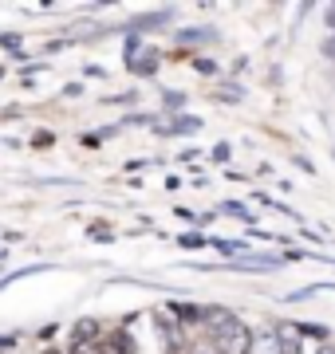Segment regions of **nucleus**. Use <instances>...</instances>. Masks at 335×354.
Segmentation results:
<instances>
[{"mask_svg":"<svg viewBox=\"0 0 335 354\" xmlns=\"http://www.w3.org/2000/svg\"><path fill=\"white\" fill-rule=\"evenodd\" d=\"M206 323H209V335H213L221 354H253V342H257L253 330L237 315H229L225 307H206Z\"/></svg>","mask_w":335,"mask_h":354,"instance_id":"f257e3e1","label":"nucleus"},{"mask_svg":"<svg viewBox=\"0 0 335 354\" xmlns=\"http://www.w3.org/2000/svg\"><path fill=\"white\" fill-rule=\"evenodd\" d=\"M158 59H162V55L146 48L142 55H134V59H130V71H134V75H154V71H158Z\"/></svg>","mask_w":335,"mask_h":354,"instance_id":"f03ea898","label":"nucleus"},{"mask_svg":"<svg viewBox=\"0 0 335 354\" xmlns=\"http://www.w3.org/2000/svg\"><path fill=\"white\" fill-rule=\"evenodd\" d=\"M158 330H162V339H166V354H178L181 351V330L174 327L166 315H158Z\"/></svg>","mask_w":335,"mask_h":354,"instance_id":"7ed1b4c3","label":"nucleus"},{"mask_svg":"<svg viewBox=\"0 0 335 354\" xmlns=\"http://www.w3.org/2000/svg\"><path fill=\"white\" fill-rule=\"evenodd\" d=\"M170 311H174V319H178V323H197V319L206 323V307H197V304H174Z\"/></svg>","mask_w":335,"mask_h":354,"instance_id":"20e7f679","label":"nucleus"},{"mask_svg":"<svg viewBox=\"0 0 335 354\" xmlns=\"http://www.w3.org/2000/svg\"><path fill=\"white\" fill-rule=\"evenodd\" d=\"M276 335H280V354H304L300 335H296V327H292V323H288V327H280Z\"/></svg>","mask_w":335,"mask_h":354,"instance_id":"39448f33","label":"nucleus"},{"mask_svg":"<svg viewBox=\"0 0 335 354\" xmlns=\"http://www.w3.org/2000/svg\"><path fill=\"white\" fill-rule=\"evenodd\" d=\"M71 335H75V342H99V323L95 319H79L71 327Z\"/></svg>","mask_w":335,"mask_h":354,"instance_id":"423d86ee","label":"nucleus"},{"mask_svg":"<svg viewBox=\"0 0 335 354\" xmlns=\"http://www.w3.org/2000/svg\"><path fill=\"white\" fill-rule=\"evenodd\" d=\"M197 130H201V118H194V114H181V118H174L170 134H197Z\"/></svg>","mask_w":335,"mask_h":354,"instance_id":"0eeeda50","label":"nucleus"},{"mask_svg":"<svg viewBox=\"0 0 335 354\" xmlns=\"http://www.w3.org/2000/svg\"><path fill=\"white\" fill-rule=\"evenodd\" d=\"M253 351L257 354H280V335H260V339L253 342Z\"/></svg>","mask_w":335,"mask_h":354,"instance_id":"6e6552de","label":"nucleus"},{"mask_svg":"<svg viewBox=\"0 0 335 354\" xmlns=\"http://www.w3.org/2000/svg\"><path fill=\"white\" fill-rule=\"evenodd\" d=\"M111 351H115V354H134L138 346H134V339H130L127 330H115V339H111Z\"/></svg>","mask_w":335,"mask_h":354,"instance_id":"1a4fd4ad","label":"nucleus"},{"mask_svg":"<svg viewBox=\"0 0 335 354\" xmlns=\"http://www.w3.org/2000/svg\"><path fill=\"white\" fill-rule=\"evenodd\" d=\"M296 327V335H308V339H327V327H320V323H292Z\"/></svg>","mask_w":335,"mask_h":354,"instance_id":"9d476101","label":"nucleus"},{"mask_svg":"<svg viewBox=\"0 0 335 354\" xmlns=\"http://www.w3.org/2000/svg\"><path fill=\"white\" fill-rule=\"evenodd\" d=\"M67 354H107V342H71Z\"/></svg>","mask_w":335,"mask_h":354,"instance_id":"9b49d317","label":"nucleus"},{"mask_svg":"<svg viewBox=\"0 0 335 354\" xmlns=\"http://www.w3.org/2000/svg\"><path fill=\"white\" fill-rule=\"evenodd\" d=\"M217 248H221L225 256H241V252L248 248V244H241V241H217Z\"/></svg>","mask_w":335,"mask_h":354,"instance_id":"f8f14e48","label":"nucleus"},{"mask_svg":"<svg viewBox=\"0 0 335 354\" xmlns=\"http://www.w3.org/2000/svg\"><path fill=\"white\" fill-rule=\"evenodd\" d=\"M181 44H201V39H213V32H178Z\"/></svg>","mask_w":335,"mask_h":354,"instance_id":"ddd939ff","label":"nucleus"},{"mask_svg":"<svg viewBox=\"0 0 335 354\" xmlns=\"http://www.w3.org/2000/svg\"><path fill=\"white\" fill-rule=\"evenodd\" d=\"M221 209H225V213H233V216H241V221H253V216H248V209H245V205H237V201H225Z\"/></svg>","mask_w":335,"mask_h":354,"instance_id":"4468645a","label":"nucleus"},{"mask_svg":"<svg viewBox=\"0 0 335 354\" xmlns=\"http://www.w3.org/2000/svg\"><path fill=\"white\" fill-rule=\"evenodd\" d=\"M190 354H221V351H217V342L213 339H206V342H194V351Z\"/></svg>","mask_w":335,"mask_h":354,"instance_id":"2eb2a0df","label":"nucleus"},{"mask_svg":"<svg viewBox=\"0 0 335 354\" xmlns=\"http://www.w3.org/2000/svg\"><path fill=\"white\" fill-rule=\"evenodd\" d=\"M221 99L237 102V99H245V91H241V87H225V91H221Z\"/></svg>","mask_w":335,"mask_h":354,"instance_id":"dca6fc26","label":"nucleus"},{"mask_svg":"<svg viewBox=\"0 0 335 354\" xmlns=\"http://www.w3.org/2000/svg\"><path fill=\"white\" fill-rule=\"evenodd\" d=\"M185 102V95L181 91H166V106H181Z\"/></svg>","mask_w":335,"mask_h":354,"instance_id":"f3484780","label":"nucleus"},{"mask_svg":"<svg viewBox=\"0 0 335 354\" xmlns=\"http://www.w3.org/2000/svg\"><path fill=\"white\" fill-rule=\"evenodd\" d=\"M194 67H197V71H206V75H213V71H217V67H213V59H194Z\"/></svg>","mask_w":335,"mask_h":354,"instance_id":"a211bd4d","label":"nucleus"},{"mask_svg":"<svg viewBox=\"0 0 335 354\" xmlns=\"http://www.w3.org/2000/svg\"><path fill=\"white\" fill-rule=\"evenodd\" d=\"M225 158H229V146H225V142H221V146H213V162H225Z\"/></svg>","mask_w":335,"mask_h":354,"instance_id":"6ab92c4d","label":"nucleus"},{"mask_svg":"<svg viewBox=\"0 0 335 354\" xmlns=\"http://www.w3.org/2000/svg\"><path fill=\"white\" fill-rule=\"evenodd\" d=\"M320 354H335V351H332V346H323V351H320Z\"/></svg>","mask_w":335,"mask_h":354,"instance_id":"aec40b11","label":"nucleus"},{"mask_svg":"<svg viewBox=\"0 0 335 354\" xmlns=\"http://www.w3.org/2000/svg\"><path fill=\"white\" fill-rule=\"evenodd\" d=\"M44 354H60V351H44Z\"/></svg>","mask_w":335,"mask_h":354,"instance_id":"412c9836","label":"nucleus"}]
</instances>
